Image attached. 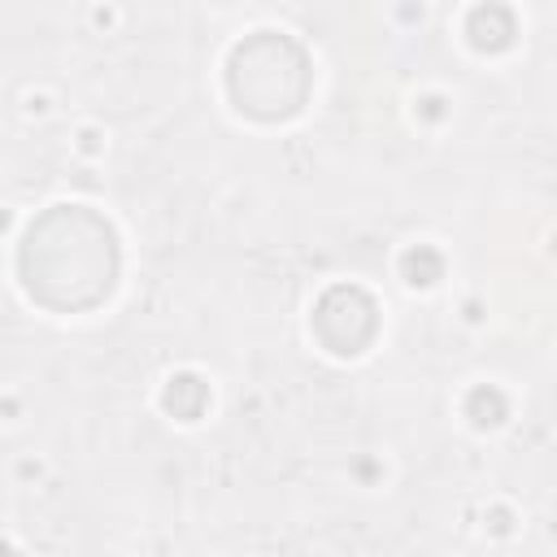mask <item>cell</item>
Segmentation results:
<instances>
[{
    "label": "cell",
    "mask_w": 557,
    "mask_h": 557,
    "mask_svg": "<svg viewBox=\"0 0 557 557\" xmlns=\"http://www.w3.org/2000/svg\"><path fill=\"white\" fill-rule=\"evenodd\" d=\"M117 270L113 231L87 205H57L48 209L26 244H22V274L35 300L52 309H87L109 296Z\"/></svg>",
    "instance_id": "6da1fadb"
},
{
    "label": "cell",
    "mask_w": 557,
    "mask_h": 557,
    "mask_svg": "<svg viewBox=\"0 0 557 557\" xmlns=\"http://www.w3.org/2000/svg\"><path fill=\"white\" fill-rule=\"evenodd\" d=\"M231 87H235L239 109L261 113V117H287L305 100V57L296 44L274 39L265 30L248 48H235Z\"/></svg>",
    "instance_id": "7a4b0ae2"
}]
</instances>
